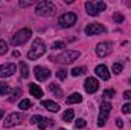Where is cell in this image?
<instances>
[{"label":"cell","instance_id":"obj_1","mask_svg":"<svg viewBox=\"0 0 131 130\" xmlns=\"http://www.w3.org/2000/svg\"><path fill=\"white\" fill-rule=\"evenodd\" d=\"M44 52H46V44L41 41V38H35L34 43H32V48H31L29 52H28V58H29V60H37V58H40Z\"/></svg>","mask_w":131,"mask_h":130},{"label":"cell","instance_id":"obj_2","mask_svg":"<svg viewBox=\"0 0 131 130\" xmlns=\"http://www.w3.org/2000/svg\"><path fill=\"white\" fill-rule=\"evenodd\" d=\"M31 35H32V31H31L29 28H23V29H20V31H17V32L14 34V37H11V44H12V46L25 44V43L29 40Z\"/></svg>","mask_w":131,"mask_h":130},{"label":"cell","instance_id":"obj_3","mask_svg":"<svg viewBox=\"0 0 131 130\" xmlns=\"http://www.w3.org/2000/svg\"><path fill=\"white\" fill-rule=\"evenodd\" d=\"M35 12L38 14V15H52L53 12H55V5L52 3V2H47V0H44V2H40V3H37V6H35Z\"/></svg>","mask_w":131,"mask_h":130},{"label":"cell","instance_id":"obj_4","mask_svg":"<svg viewBox=\"0 0 131 130\" xmlns=\"http://www.w3.org/2000/svg\"><path fill=\"white\" fill-rule=\"evenodd\" d=\"M105 8H107V5H105L104 2H87V3H85L87 14H89V15H93V17L99 15V12L105 11Z\"/></svg>","mask_w":131,"mask_h":130},{"label":"cell","instance_id":"obj_5","mask_svg":"<svg viewBox=\"0 0 131 130\" xmlns=\"http://www.w3.org/2000/svg\"><path fill=\"white\" fill-rule=\"evenodd\" d=\"M79 57V52L78 51H66V52H63L60 57H57V58H52L50 57V61H53V60H57L58 63H72L73 60H76Z\"/></svg>","mask_w":131,"mask_h":130},{"label":"cell","instance_id":"obj_6","mask_svg":"<svg viewBox=\"0 0 131 130\" xmlns=\"http://www.w3.org/2000/svg\"><path fill=\"white\" fill-rule=\"evenodd\" d=\"M110 112H111V104L110 103H102L101 104V112H99V118H98V124L102 127V126H105V123H107V118H108V115H110Z\"/></svg>","mask_w":131,"mask_h":130},{"label":"cell","instance_id":"obj_7","mask_svg":"<svg viewBox=\"0 0 131 130\" xmlns=\"http://www.w3.org/2000/svg\"><path fill=\"white\" fill-rule=\"evenodd\" d=\"M60 26L61 28H70V26H73L75 23H76V14H73V12H66L63 14L61 17H60Z\"/></svg>","mask_w":131,"mask_h":130},{"label":"cell","instance_id":"obj_8","mask_svg":"<svg viewBox=\"0 0 131 130\" xmlns=\"http://www.w3.org/2000/svg\"><path fill=\"white\" fill-rule=\"evenodd\" d=\"M20 121H21V113H11V115H8L6 118H5V121H3V127H6V129H11V127H14V126H17V124H20Z\"/></svg>","mask_w":131,"mask_h":130},{"label":"cell","instance_id":"obj_9","mask_svg":"<svg viewBox=\"0 0 131 130\" xmlns=\"http://www.w3.org/2000/svg\"><path fill=\"white\" fill-rule=\"evenodd\" d=\"M34 75L38 81H46L49 77H50V70L47 67H43V66H37L34 69Z\"/></svg>","mask_w":131,"mask_h":130},{"label":"cell","instance_id":"obj_10","mask_svg":"<svg viewBox=\"0 0 131 130\" xmlns=\"http://www.w3.org/2000/svg\"><path fill=\"white\" fill-rule=\"evenodd\" d=\"M111 49H113V44L110 41H104V43H99L96 46V54L99 57H107L111 52Z\"/></svg>","mask_w":131,"mask_h":130},{"label":"cell","instance_id":"obj_11","mask_svg":"<svg viewBox=\"0 0 131 130\" xmlns=\"http://www.w3.org/2000/svg\"><path fill=\"white\" fill-rule=\"evenodd\" d=\"M84 32L87 34V35H96V34L105 32V28L101 23H90V25L85 26V31Z\"/></svg>","mask_w":131,"mask_h":130},{"label":"cell","instance_id":"obj_12","mask_svg":"<svg viewBox=\"0 0 131 130\" xmlns=\"http://www.w3.org/2000/svg\"><path fill=\"white\" fill-rule=\"evenodd\" d=\"M84 87H85V90H87L89 94H95V92L99 89V81L96 80V78L90 77V78H87V80H85Z\"/></svg>","mask_w":131,"mask_h":130},{"label":"cell","instance_id":"obj_13","mask_svg":"<svg viewBox=\"0 0 131 130\" xmlns=\"http://www.w3.org/2000/svg\"><path fill=\"white\" fill-rule=\"evenodd\" d=\"M17 70V66L14 63H8V64H3L0 66V77L5 78V77H11L12 73H15Z\"/></svg>","mask_w":131,"mask_h":130},{"label":"cell","instance_id":"obj_14","mask_svg":"<svg viewBox=\"0 0 131 130\" xmlns=\"http://www.w3.org/2000/svg\"><path fill=\"white\" fill-rule=\"evenodd\" d=\"M95 72H96V75H98L99 78H102L104 81H107L108 78H110V73H108V69L105 67L104 64H99L96 66V69H95Z\"/></svg>","mask_w":131,"mask_h":130},{"label":"cell","instance_id":"obj_15","mask_svg":"<svg viewBox=\"0 0 131 130\" xmlns=\"http://www.w3.org/2000/svg\"><path fill=\"white\" fill-rule=\"evenodd\" d=\"M41 106H43L44 109H47L49 112H53V113L60 110V104H58V103H53V101H49V99L41 101Z\"/></svg>","mask_w":131,"mask_h":130},{"label":"cell","instance_id":"obj_16","mask_svg":"<svg viewBox=\"0 0 131 130\" xmlns=\"http://www.w3.org/2000/svg\"><path fill=\"white\" fill-rule=\"evenodd\" d=\"M29 92H31V95L35 97V98L43 97V89H41L40 86H37L35 83H31V84H29Z\"/></svg>","mask_w":131,"mask_h":130},{"label":"cell","instance_id":"obj_17","mask_svg":"<svg viewBox=\"0 0 131 130\" xmlns=\"http://www.w3.org/2000/svg\"><path fill=\"white\" fill-rule=\"evenodd\" d=\"M82 101V97L79 95V94H72L69 98H66V103L67 104H78V103H81Z\"/></svg>","mask_w":131,"mask_h":130},{"label":"cell","instance_id":"obj_18","mask_svg":"<svg viewBox=\"0 0 131 130\" xmlns=\"http://www.w3.org/2000/svg\"><path fill=\"white\" fill-rule=\"evenodd\" d=\"M52 124H53V121H52V119H49V118H44V116H43V118H41V121L38 123V129L44 130V129H47V127H50Z\"/></svg>","mask_w":131,"mask_h":130},{"label":"cell","instance_id":"obj_19","mask_svg":"<svg viewBox=\"0 0 131 130\" xmlns=\"http://www.w3.org/2000/svg\"><path fill=\"white\" fill-rule=\"evenodd\" d=\"M73 116H75V112L73 110H66L64 113H63V121H66V123H70L72 119H73Z\"/></svg>","mask_w":131,"mask_h":130},{"label":"cell","instance_id":"obj_20","mask_svg":"<svg viewBox=\"0 0 131 130\" xmlns=\"http://www.w3.org/2000/svg\"><path fill=\"white\" fill-rule=\"evenodd\" d=\"M50 92H52V94H53L57 98H61V97H63V90H61L57 84H50Z\"/></svg>","mask_w":131,"mask_h":130},{"label":"cell","instance_id":"obj_21","mask_svg":"<svg viewBox=\"0 0 131 130\" xmlns=\"http://www.w3.org/2000/svg\"><path fill=\"white\" fill-rule=\"evenodd\" d=\"M20 69H21V77H23V78H28V77H29V67H28V64H26L25 61L20 63Z\"/></svg>","mask_w":131,"mask_h":130},{"label":"cell","instance_id":"obj_22","mask_svg":"<svg viewBox=\"0 0 131 130\" xmlns=\"http://www.w3.org/2000/svg\"><path fill=\"white\" fill-rule=\"evenodd\" d=\"M32 106V103L29 101V99H21L20 103H18V109L20 110H26V109H29Z\"/></svg>","mask_w":131,"mask_h":130},{"label":"cell","instance_id":"obj_23","mask_svg":"<svg viewBox=\"0 0 131 130\" xmlns=\"http://www.w3.org/2000/svg\"><path fill=\"white\" fill-rule=\"evenodd\" d=\"M9 90H11L9 84H8V83L0 81V95H6V94H9Z\"/></svg>","mask_w":131,"mask_h":130},{"label":"cell","instance_id":"obj_24","mask_svg":"<svg viewBox=\"0 0 131 130\" xmlns=\"http://www.w3.org/2000/svg\"><path fill=\"white\" fill-rule=\"evenodd\" d=\"M82 73H85V67H73L72 69V75L73 77H79Z\"/></svg>","mask_w":131,"mask_h":130},{"label":"cell","instance_id":"obj_25","mask_svg":"<svg viewBox=\"0 0 131 130\" xmlns=\"http://www.w3.org/2000/svg\"><path fill=\"white\" fill-rule=\"evenodd\" d=\"M18 97H21V89H14V92H12L11 98H9V101H11V103H14Z\"/></svg>","mask_w":131,"mask_h":130},{"label":"cell","instance_id":"obj_26","mask_svg":"<svg viewBox=\"0 0 131 130\" xmlns=\"http://www.w3.org/2000/svg\"><path fill=\"white\" fill-rule=\"evenodd\" d=\"M6 52H8V44L3 40H0V55H5Z\"/></svg>","mask_w":131,"mask_h":130},{"label":"cell","instance_id":"obj_27","mask_svg":"<svg viewBox=\"0 0 131 130\" xmlns=\"http://www.w3.org/2000/svg\"><path fill=\"white\" fill-rule=\"evenodd\" d=\"M52 49H66V43L64 41H55L52 44Z\"/></svg>","mask_w":131,"mask_h":130},{"label":"cell","instance_id":"obj_28","mask_svg":"<svg viewBox=\"0 0 131 130\" xmlns=\"http://www.w3.org/2000/svg\"><path fill=\"white\" fill-rule=\"evenodd\" d=\"M85 126H87V121H85V119H82V118H81V119H78V121L75 123V127H76V129H82V127H85Z\"/></svg>","mask_w":131,"mask_h":130},{"label":"cell","instance_id":"obj_29","mask_svg":"<svg viewBox=\"0 0 131 130\" xmlns=\"http://www.w3.org/2000/svg\"><path fill=\"white\" fill-rule=\"evenodd\" d=\"M102 97L104 98H113L114 97V89H107V90H104Z\"/></svg>","mask_w":131,"mask_h":130},{"label":"cell","instance_id":"obj_30","mask_svg":"<svg viewBox=\"0 0 131 130\" xmlns=\"http://www.w3.org/2000/svg\"><path fill=\"white\" fill-rule=\"evenodd\" d=\"M122 69H124V66L121 64V63H114V64H113V72H114V73H121Z\"/></svg>","mask_w":131,"mask_h":130},{"label":"cell","instance_id":"obj_31","mask_svg":"<svg viewBox=\"0 0 131 130\" xmlns=\"http://www.w3.org/2000/svg\"><path fill=\"white\" fill-rule=\"evenodd\" d=\"M41 118H43V116H40V115H34L32 118L29 119V123H31V124H37V126H38V123L41 121Z\"/></svg>","mask_w":131,"mask_h":130},{"label":"cell","instance_id":"obj_32","mask_svg":"<svg viewBox=\"0 0 131 130\" xmlns=\"http://www.w3.org/2000/svg\"><path fill=\"white\" fill-rule=\"evenodd\" d=\"M66 75H67V72H66V70H63V69H60V70L57 72L58 80H66Z\"/></svg>","mask_w":131,"mask_h":130},{"label":"cell","instance_id":"obj_33","mask_svg":"<svg viewBox=\"0 0 131 130\" xmlns=\"http://www.w3.org/2000/svg\"><path fill=\"white\" fill-rule=\"evenodd\" d=\"M114 22H116V23H122V22H124V15L119 14V12L114 14Z\"/></svg>","mask_w":131,"mask_h":130},{"label":"cell","instance_id":"obj_34","mask_svg":"<svg viewBox=\"0 0 131 130\" xmlns=\"http://www.w3.org/2000/svg\"><path fill=\"white\" fill-rule=\"evenodd\" d=\"M122 112H124V113H131V103H127V104L122 107Z\"/></svg>","mask_w":131,"mask_h":130},{"label":"cell","instance_id":"obj_35","mask_svg":"<svg viewBox=\"0 0 131 130\" xmlns=\"http://www.w3.org/2000/svg\"><path fill=\"white\" fill-rule=\"evenodd\" d=\"M116 126H117L119 129H122V127H124V121H122L121 118H117V119H116Z\"/></svg>","mask_w":131,"mask_h":130},{"label":"cell","instance_id":"obj_36","mask_svg":"<svg viewBox=\"0 0 131 130\" xmlns=\"http://www.w3.org/2000/svg\"><path fill=\"white\" fill-rule=\"evenodd\" d=\"M124 98L125 99H131V90H125L124 92Z\"/></svg>","mask_w":131,"mask_h":130},{"label":"cell","instance_id":"obj_37","mask_svg":"<svg viewBox=\"0 0 131 130\" xmlns=\"http://www.w3.org/2000/svg\"><path fill=\"white\" fill-rule=\"evenodd\" d=\"M31 5H32L31 0H29V2H20V6H21V8H25V6H31Z\"/></svg>","mask_w":131,"mask_h":130},{"label":"cell","instance_id":"obj_38","mask_svg":"<svg viewBox=\"0 0 131 130\" xmlns=\"http://www.w3.org/2000/svg\"><path fill=\"white\" fill-rule=\"evenodd\" d=\"M12 55H14V57H17V58H18V57H20V52H18V51H14V52H12Z\"/></svg>","mask_w":131,"mask_h":130},{"label":"cell","instance_id":"obj_39","mask_svg":"<svg viewBox=\"0 0 131 130\" xmlns=\"http://www.w3.org/2000/svg\"><path fill=\"white\" fill-rule=\"evenodd\" d=\"M3 113H5V112H3V110H0V118L3 116Z\"/></svg>","mask_w":131,"mask_h":130},{"label":"cell","instance_id":"obj_40","mask_svg":"<svg viewBox=\"0 0 131 130\" xmlns=\"http://www.w3.org/2000/svg\"><path fill=\"white\" fill-rule=\"evenodd\" d=\"M60 130H64V129H60Z\"/></svg>","mask_w":131,"mask_h":130},{"label":"cell","instance_id":"obj_41","mask_svg":"<svg viewBox=\"0 0 131 130\" xmlns=\"http://www.w3.org/2000/svg\"><path fill=\"white\" fill-rule=\"evenodd\" d=\"M130 83H131V80H130Z\"/></svg>","mask_w":131,"mask_h":130},{"label":"cell","instance_id":"obj_42","mask_svg":"<svg viewBox=\"0 0 131 130\" xmlns=\"http://www.w3.org/2000/svg\"><path fill=\"white\" fill-rule=\"evenodd\" d=\"M130 123H131V121H130Z\"/></svg>","mask_w":131,"mask_h":130}]
</instances>
